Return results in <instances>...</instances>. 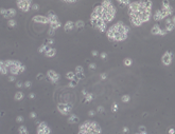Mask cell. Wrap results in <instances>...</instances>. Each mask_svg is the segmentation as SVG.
<instances>
[{"mask_svg": "<svg viewBox=\"0 0 175 134\" xmlns=\"http://www.w3.org/2000/svg\"><path fill=\"white\" fill-rule=\"evenodd\" d=\"M17 6L22 12H28L32 8L30 0H19V1H17Z\"/></svg>", "mask_w": 175, "mask_h": 134, "instance_id": "6da1fadb", "label": "cell"}, {"mask_svg": "<svg viewBox=\"0 0 175 134\" xmlns=\"http://www.w3.org/2000/svg\"><path fill=\"white\" fill-rule=\"evenodd\" d=\"M58 110L63 115H68L71 112V110H72V107H71V105H69V104H63V103H60V104L58 105Z\"/></svg>", "mask_w": 175, "mask_h": 134, "instance_id": "7a4b0ae2", "label": "cell"}, {"mask_svg": "<svg viewBox=\"0 0 175 134\" xmlns=\"http://www.w3.org/2000/svg\"><path fill=\"white\" fill-rule=\"evenodd\" d=\"M172 60H173V52L171 51H167L161 57V61L165 66H170L172 63Z\"/></svg>", "mask_w": 175, "mask_h": 134, "instance_id": "3957f363", "label": "cell"}, {"mask_svg": "<svg viewBox=\"0 0 175 134\" xmlns=\"http://www.w3.org/2000/svg\"><path fill=\"white\" fill-rule=\"evenodd\" d=\"M47 76H48V78L51 80L53 83H55L59 79V74L56 73L54 70H49V71L47 72Z\"/></svg>", "mask_w": 175, "mask_h": 134, "instance_id": "277c9868", "label": "cell"}, {"mask_svg": "<svg viewBox=\"0 0 175 134\" xmlns=\"http://www.w3.org/2000/svg\"><path fill=\"white\" fill-rule=\"evenodd\" d=\"M33 21H35V22H37V23H50V20L48 17H46V16H42V15H36V16H34L33 17Z\"/></svg>", "mask_w": 175, "mask_h": 134, "instance_id": "5b68a950", "label": "cell"}, {"mask_svg": "<svg viewBox=\"0 0 175 134\" xmlns=\"http://www.w3.org/2000/svg\"><path fill=\"white\" fill-rule=\"evenodd\" d=\"M15 15H16V11L14 9H9L5 11V14L3 15V17L6 19H12L13 17H15Z\"/></svg>", "mask_w": 175, "mask_h": 134, "instance_id": "8992f818", "label": "cell"}, {"mask_svg": "<svg viewBox=\"0 0 175 134\" xmlns=\"http://www.w3.org/2000/svg\"><path fill=\"white\" fill-rule=\"evenodd\" d=\"M126 38H127V34H120V33H118V32H115L114 41H123V40H125Z\"/></svg>", "mask_w": 175, "mask_h": 134, "instance_id": "52a82bcc", "label": "cell"}, {"mask_svg": "<svg viewBox=\"0 0 175 134\" xmlns=\"http://www.w3.org/2000/svg\"><path fill=\"white\" fill-rule=\"evenodd\" d=\"M130 20H131V23L133 24L134 27H140L141 24L143 23L139 17H130Z\"/></svg>", "mask_w": 175, "mask_h": 134, "instance_id": "ba28073f", "label": "cell"}, {"mask_svg": "<svg viewBox=\"0 0 175 134\" xmlns=\"http://www.w3.org/2000/svg\"><path fill=\"white\" fill-rule=\"evenodd\" d=\"M161 29H160V27L158 26V24H154V26L152 27V29H151V33L152 35H160V33H161Z\"/></svg>", "mask_w": 175, "mask_h": 134, "instance_id": "9c48e42d", "label": "cell"}, {"mask_svg": "<svg viewBox=\"0 0 175 134\" xmlns=\"http://www.w3.org/2000/svg\"><path fill=\"white\" fill-rule=\"evenodd\" d=\"M48 18H49V20H50V23H52V22H55V21H58V17H56V15H55V13L53 12V11H49L48 12ZM49 23V24H50Z\"/></svg>", "mask_w": 175, "mask_h": 134, "instance_id": "30bf717a", "label": "cell"}, {"mask_svg": "<svg viewBox=\"0 0 175 134\" xmlns=\"http://www.w3.org/2000/svg\"><path fill=\"white\" fill-rule=\"evenodd\" d=\"M76 27V22H73V21H67V22L65 23V26H64V30H65L66 32L68 31H71L73 29V27Z\"/></svg>", "mask_w": 175, "mask_h": 134, "instance_id": "8fae6325", "label": "cell"}, {"mask_svg": "<svg viewBox=\"0 0 175 134\" xmlns=\"http://www.w3.org/2000/svg\"><path fill=\"white\" fill-rule=\"evenodd\" d=\"M9 70H10V73L12 74V75H14V76L20 73V67H18V66H14L13 65Z\"/></svg>", "mask_w": 175, "mask_h": 134, "instance_id": "7c38bea8", "label": "cell"}, {"mask_svg": "<svg viewBox=\"0 0 175 134\" xmlns=\"http://www.w3.org/2000/svg\"><path fill=\"white\" fill-rule=\"evenodd\" d=\"M78 121H80V118H78V116L74 115V114L70 115L69 117H68V122H69V124H78Z\"/></svg>", "mask_w": 175, "mask_h": 134, "instance_id": "4fadbf2b", "label": "cell"}, {"mask_svg": "<svg viewBox=\"0 0 175 134\" xmlns=\"http://www.w3.org/2000/svg\"><path fill=\"white\" fill-rule=\"evenodd\" d=\"M106 35H107V37H108L110 40L114 41V37H115V30L113 29V27H110L109 29L106 31Z\"/></svg>", "mask_w": 175, "mask_h": 134, "instance_id": "5bb4252c", "label": "cell"}, {"mask_svg": "<svg viewBox=\"0 0 175 134\" xmlns=\"http://www.w3.org/2000/svg\"><path fill=\"white\" fill-rule=\"evenodd\" d=\"M55 54H56V50H55L54 48H49V50L45 53V55L47 56V57H50V58L54 57Z\"/></svg>", "mask_w": 175, "mask_h": 134, "instance_id": "9a60e30c", "label": "cell"}, {"mask_svg": "<svg viewBox=\"0 0 175 134\" xmlns=\"http://www.w3.org/2000/svg\"><path fill=\"white\" fill-rule=\"evenodd\" d=\"M94 11L98 14V15H99L100 17H101V16H102V14H103V12H104V8H103L102 5H97V6L95 8Z\"/></svg>", "mask_w": 175, "mask_h": 134, "instance_id": "2e32d148", "label": "cell"}, {"mask_svg": "<svg viewBox=\"0 0 175 134\" xmlns=\"http://www.w3.org/2000/svg\"><path fill=\"white\" fill-rule=\"evenodd\" d=\"M153 18H154L155 21H160V20H161V12H160V10L156 11L154 16H153Z\"/></svg>", "mask_w": 175, "mask_h": 134, "instance_id": "e0dca14e", "label": "cell"}, {"mask_svg": "<svg viewBox=\"0 0 175 134\" xmlns=\"http://www.w3.org/2000/svg\"><path fill=\"white\" fill-rule=\"evenodd\" d=\"M49 48H50L49 45H47L46 43H44V44H41L40 47L38 48V52H39V53H46V52L49 50Z\"/></svg>", "mask_w": 175, "mask_h": 134, "instance_id": "ac0fdd59", "label": "cell"}, {"mask_svg": "<svg viewBox=\"0 0 175 134\" xmlns=\"http://www.w3.org/2000/svg\"><path fill=\"white\" fill-rule=\"evenodd\" d=\"M62 26V23L59 22V20L58 21H55V22H52V23H50V29H53V30H56V29H58V27Z\"/></svg>", "mask_w": 175, "mask_h": 134, "instance_id": "d6986e66", "label": "cell"}, {"mask_svg": "<svg viewBox=\"0 0 175 134\" xmlns=\"http://www.w3.org/2000/svg\"><path fill=\"white\" fill-rule=\"evenodd\" d=\"M0 70H1V74H8V72L10 71L9 68H6V67L4 66V63H3V60L1 61V65H0Z\"/></svg>", "mask_w": 175, "mask_h": 134, "instance_id": "ffe728a7", "label": "cell"}, {"mask_svg": "<svg viewBox=\"0 0 175 134\" xmlns=\"http://www.w3.org/2000/svg\"><path fill=\"white\" fill-rule=\"evenodd\" d=\"M76 77H77L76 72H68V73L66 74V78H68V79H70V80L76 79Z\"/></svg>", "mask_w": 175, "mask_h": 134, "instance_id": "44dd1931", "label": "cell"}, {"mask_svg": "<svg viewBox=\"0 0 175 134\" xmlns=\"http://www.w3.org/2000/svg\"><path fill=\"white\" fill-rule=\"evenodd\" d=\"M175 29V24L172 22L170 24H166V32L167 33H169V32H172L173 30Z\"/></svg>", "mask_w": 175, "mask_h": 134, "instance_id": "7402d4cb", "label": "cell"}, {"mask_svg": "<svg viewBox=\"0 0 175 134\" xmlns=\"http://www.w3.org/2000/svg\"><path fill=\"white\" fill-rule=\"evenodd\" d=\"M18 132H19V134H29L26 126H20L19 129H18Z\"/></svg>", "mask_w": 175, "mask_h": 134, "instance_id": "603a6c76", "label": "cell"}, {"mask_svg": "<svg viewBox=\"0 0 175 134\" xmlns=\"http://www.w3.org/2000/svg\"><path fill=\"white\" fill-rule=\"evenodd\" d=\"M14 98H15V100H21V99H23V93L21 92V91H19V92H16Z\"/></svg>", "mask_w": 175, "mask_h": 134, "instance_id": "cb8c5ba5", "label": "cell"}, {"mask_svg": "<svg viewBox=\"0 0 175 134\" xmlns=\"http://www.w3.org/2000/svg\"><path fill=\"white\" fill-rule=\"evenodd\" d=\"M50 133H51V129H50L49 127H46L41 131H37V134H50Z\"/></svg>", "mask_w": 175, "mask_h": 134, "instance_id": "d4e9b609", "label": "cell"}, {"mask_svg": "<svg viewBox=\"0 0 175 134\" xmlns=\"http://www.w3.org/2000/svg\"><path fill=\"white\" fill-rule=\"evenodd\" d=\"M46 127H48L47 126V122H46V121H41L40 124L37 126V131H41V130H44Z\"/></svg>", "mask_w": 175, "mask_h": 134, "instance_id": "484cf974", "label": "cell"}, {"mask_svg": "<svg viewBox=\"0 0 175 134\" xmlns=\"http://www.w3.org/2000/svg\"><path fill=\"white\" fill-rule=\"evenodd\" d=\"M123 63H124V66H126V67H131L132 63H133V60H132L131 58H125L123 60Z\"/></svg>", "mask_w": 175, "mask_h": 134, "instance_id": "4316f807", "label": "cell"}, {"mask_svg": "<svg viewBox=\"0 0 175 134\" xmlns=\"http://www.w3.org/2000/svg\"><path fill=\"white\" fill-rule=\"evenodd\" d=\"M92 94L91 93H88L86 96H85V103H90V101L92 100Z\"/></svg>", "mask_w": 175, "mask_h": 134, "instance_id": "83f0119b", "label": "cell"}, {"mask_svg": "<svg viewBox=\"0 0 175 134\" xmlns=\"http://www.w3.org/2000/svg\"><path fill=\"white\" fill-rule=\"evenodd\" d=\"M121 100H122V103H128V101L131 100L130 95H123V96L121 97Z\"/></svg>", "mask_w": 175, "mask_h": 134, "instance_id": "f1b7e54d", "label": "cell"}, {"mask_svg": "<svg viewBox=\"0 0 175 134\" xmlns=\"http://www.w3.org/2000/svg\"><path fill=\"white\" fill-rule=\"evenodd\" d=\"M83 27H84V21L78 20V21L76 22V27H78V29H82Z\"/></svg>", "mask_w": 175, "mask_h": 134, "instance_id": "f546056e", "label": "cell"}, {"mask_svg": "<svg viewBox=\"0 0 175 134\" xmlns=\"http://www.w3.org/2000/svg\"><path fill=\"white\" fill-rule=\"evenodd\" d=\"M101 132H102V130H101V127L100 126H98L97 128H96L94 131L91 132V134H101Z\"/></svg>", "mask_w": 175, "mask_h": 134, "instance_id": "4dcf8cb0", "label": "cell"}, {"mask_svg": "<svg viewBox=\"0 0 175 134\" xmlns=\"http://www.w3.org/2000/svg\"><path fill=\"white\" fill-rule=\"evenodd\" d=\"M77 84H78V80H71V81L68 83V86L70 87V88H74V87H76L77 86Z\"/></svg>", "mask_w": 175, "mask_h": 134, "instance_id": "1f68e13d", "label": "cell"}, {"mask_svg": "<svg viewBox=\"0 0 175 134\" xmlns=\"http://www.w3.org/2000/svg\"><path fill=\"white\" fill-rule=\"evenodd\" d=\"M118 3H120V4H124V5H130L131 1H127V0H119Z\"/></svg>", "mask_w": 175, "mask_h": 134, "instance_id": "d6a6232c", "label": "cell"}, {"mask_svg": "<svg viewBox=\"0 0 175 134\" xmlns=\"http://www.w3.org/2000/svg\"><path fill=\"white\" fill-rule=\"evenodd\" d=\"M8 24H9V27H15L16 26V21L14 20V19H10Z\"/></svg>", "mask_w": 175, "mask_h": 134, "instance_id": "836d02e7", "label": "cell"}, {"mask_svg": "<svg viewBox=\"0 0 175 134\" xmlns=\"http://www.w3.org/2000/svg\"><path fill=\"white\" fill-rule=\"evenodd\" d=\"M112 111L113 112H117L118 111V104L117 103H114L112 106Z\"/></svg>", "mask_w": 175, "mask_h": 134, "instance_id": "e575fe53", "label": "cell"}, {"mask_svg": "<svg viewBox=\"0 0 175 134\" xmlns=\"http://www.w3.org/2000/svg\"><path fill=\"white\" fill-rule=\"evenodd\" d=\"M84 70H83V67L82 66H78L77 68H76V73H82Z\"/></svg>", "mask_w": 175, "mask_h": 134, "instance_id": "d590c367", "label": "cell"}, {"mask_svg": "<svg viewBox=\"0 0 175 134\" xmlns=\"http://www.w3.org/2000/svg\"><path fill=\"white\" fill-rule=\"evenodd\" d=\"M101 33H104V32H106L107 30H106V24H104V26H102V27H100L99 29H98Z\"/></svg>", "mask_w": 175, "mask_h": 134, "instance_id": "8d00e7d4", "label": "cell"}, {"mask_svg": "<svg viewBox=\"0 0 175 134\" xmlns=\"http://www.w3.org/2000/svg\"><path fill=\"white\" fill-rule=\"evenodd\" d=\"M16 121L19 122V124H21V122L23 121V117H22V116H17V117H16Z\"/></svg>", "mask_w": 175, "mask_h": 134, "instance_id": "74e56055", "label": "cell"}, {"mask_svg": "<svg viewBox=\"0 0 175 134\" xmlns=\"http://www.w3.org/2000/svg\"><path fill=\"white\" fill-rule=\"evenodd\" d=\"M77 74V77H78V79H82V78H84V73L82 72V73H76Z\"/></svg>", "mask_w": 175, "mask_h": 134, "instance_id": "f35d334b", "label": "cell"}, {"mask_svg": "<svg viewBox=\"0 0 175 134\" xmlns=\"http://www.w3.org/2000/svg\"><path fill=\"white\" fill-rule=\"evenodd\" d=\"M23 86H24V83H22L21 81H17V82H16V87L18 88V89H20V88H22Z\"/></svg>", "mask_w": 175, "mask_h": 134, "instance_id": "ab89813d", "label": "cell"}, {"mask_svg": "<svg viewBox=\"0 0 175 134\" xmlns=\"http://www.w3.org/2000/svg\"><path fill=\"white\" fill-rule=\"evenodd\" d=\"M139 132H146V129L144 126H139Z\"/></svg>", "mask_w": 175, "mask_h": 134, "instance_id": "60d3db41", "label": "cell"}, {"mask_svg": "<svg viewBox=\"0 0 175 134\" xmlns=\"http://www.w3.org/2000/svg\"><path fill=\"white\" fill-rule=\"evenodd\" d=\"M100 57H101L102 59H106V57H107V53H105V52L101 53V54H100Z\"/></svg>", "mask_w": 175, "mask_h": 134, "instance_id": "b9f144b4", "label": "cell"}, {"mask_svg": "<svg viewBox=\"0 0 175 134\" xmlns=\"http://www.w3.org/2000/svg\"><path fill=\"white\" fill-rule=\"evenodd\" d=\"M100 78L103 79V80H105V79L107 78V74H106V73H102L101 75H100Z\"/></svg>", "mask_w": 175, "mask_h": 134, "instance_id": "7bdbcfd3", "label": "cell"}, {"mask_svg": "<svg viewBox=\"0 0 175 134\" xmlns=\"http://www.w3.org/2000/svg\"><path fill=\"white\" fill-rule=\"evenodd\" d=\"M55 30H53V29H49V31H48V35H50V36H53V35H54V32Z\"/></svg>", "mask_w": 175, "mask_h": 134, "instance_id": "ee69618b", "label": "cell"}, {"mask_svg": "<svg viewBox=\"0 0 175 134\" xmlns=\"http://www.w3.org/2000/svg\"><path fill=\"white\" fill-rule=\"evenodd\" d=\"M31 9L33 10V11H38V10H39V5H38V4H33Z\"/></svg>", "mask_w": 175, "mask_h": 134, "instance_id": "f6af8a7d", "label": "cell"}, {"mask_svg": "<svg viewBox=\"0 0 175 134\" xmlns=\"http://www.w3.org/2000/svg\"><path fill=\"white\" fill-rule=\"evenodd\" d=\"M53 43H54V40H53V39H47V43H46V44H47V45H51Z\"/></svg>", "mask_w": 175, "mask_h": 134, "instance_id": "bcb514c9", "label": "cell"}, {"mask_svg": "<svg viewBox=\"0 0 175 134\" xmlns=\"http://www.w3.org/2000/svg\"><path fill=\"white\" fill-rule=\"evenodd\" d=\"M96 68H97L96 63H90V65H89V69H90V70H95Z\"/></svg>", "mask_w": 175, "mask_h": 134, "instance_id": "7dc6e473", "label": "cell"}, {"mask_svg": "<svg viewBox=\"0 0 175 134\" xmlns=\"http://www.w3.org/2000/svg\"><path fill=\"white\" fill-rule=\"evenodd\" d=\"M31 86H32L31 81H26V82H24V87H26V88H30Z\"/></svg>", "mask_w": 175, "mask_h": 134, "instance_id": "c3c4849f", "label": "cell"}, {"mask_svg": "<svg viewBox=\"0 0 175 134\" xmlns=\"http://www.w3.org/2000/svg\"><path fill=\"white\" fill-rule=\"evenodd\" d=\"M96 114V111H94V110H89L88 111V115L89 116H94Z\"/></svg>", "mask_w": 175, "mask_h": 134, "instance_id": "681fc988", "label": "cell"}, {"mask_svg": "<svg viewBox=\"0 0 175 134\" xmlns=\"http://www.w3.org/2000/svg\"><path fill=\"white\" fill-rule=\"evenodd\" d=\"M15 76H14V75H11V76H9V80H10V81H15Z\"/></svg>", "mask_w": 175, "mask_h": 134, "instance_id": "f907efd6", "label": "cell"}, {"mask_svg": "<svg viewBox=\"0 0 175 134\" xmlns=\"http://www.w3.org/2000/svg\"><path fill=\"white\" fill-rule=\"evenodd\" d=\"M30 117L31 118H36V113H35V112H31V113H30Z\"/></svg>", "mask_w": 175, "mask_h": 134, "instance_id": "816d5d0a", "label": "cell"}, {"mask_svg": "<svg viewBox=\"0 0 175 134\" xmlns=\"http://www.w3.org/2000/svg\"><path fill=\"white\" fill-rule=\"evenodd\" d=\"M162 6H170L169 1H162Z\"/></svg>", "mask_w": 175, "mask_h": 134, "instance_id": "f5cc1de1", "label": "cell"}, {"mask_svg": "<svg viewBox=\"0 0 175 134\" xmlns=\"http://www.w3.org/2000/svg\"><path fill=\"white\" fill-rule=\"evenodd\" d=\"M128 131H130V129H128L127 127H124V128L122 129V132L123 133H128Z\"/></svg>", "mask_w": 175, "mask_h": 134, "instance_id": "db71d44e", "label": "cell"}, {"mask_svg": "<svg viewBox=\"0 0 175 134\" xmlns=\"http://www.w3.org/2000/svg\"><path fill=\"white\" fill-rule=\"evenodd\" d=\"M91 55H92V56H98V55H99V52L95 50V51H92V52H91Z\"/></svg>", "mask_w": 175, "mask_h": 134, "instance_id": "11a10c76", "label": "cell"}, {"mask_svg": "<svg viewBox=\"0 0 175 134\" xmlns=\"http://www.w3.org/2000/svg\"><path fill=\"white\" fill-rule=\"evenodd\" d=\"M64 2H66V3H76L77 1H76V0H65Z\"/></svg>", "mask_w": 175, "mask_h": 134, "instance_id": "9f6ffc18", "label": "cell"}, {"mask_svg": "<svg viewBox=\"0 0 175 134\" xmlns=\"http://www.w3.org/2000/svg\"><path fill=\"white\" fill-rule=\"evenodd\" d=\"M175 133V129L174 128H170L169 129V134H174Z\"/></svg>", "mask_w": 175, "mask_h": 134, "instance_id": "6f0895ef", "label": "cell"}, {"mask_svg": "<svg viewBox=\"0 0 175 134\" xmlns=\"http://www.w3.org/2000/svg\"><path fill=\"white\" fill-rule=\"evenodd\" d=\"M24 71H26V67L22 65V66L20 67V73H22V72H24Z\"/></svg>", "mask_w": 175, "mask_h": 134, "instance_id": "680465c9", "label": "cell"}, {"mask_svg": "<svg viewBox=\"0 0 175 134\" xmlns=\"http://www.w3.org/2000/svg\"><path fill=\"white\" fill-rule=\"evenodd\" d=\"M97 111H98V112H100V113H101V112H103V111H104V108H103V107H98Z\"/></svg>", "mask_w": 175, "mask_h": 134, "instance_id": "91938a15", "label": "cell"}, {"mask_svg": "<svg viewBox=\"0 0 175 134\" xmlns=\"http://www.w3.org/2000/svg\"><path fill=\"white\" fill-rule=\"evenodd\" d=\"M29 98H31V99H34V98H35V94L34 93H30L29 94Z\"/></svg>", "mask_w": 175, "mask_h": 134, "instance_id": "94428289", "label": "cell"}, {"mask_svg": "<svg viewBox=\"0 0 175 134\" xmlns=\"http://www.w3.org/2000/svg\"><path fill=\"white\" fill-rule=\"evenodd\" d=\"M42 78H44V75H42V74H40V73H39L38 75H37V79H42Z\"/></svg>", "mask_w": 175, "mask_h": 134, "instance_id": "6125c7cd", "label": "cell"}, {"mask_svg": "<svg viewBox=\"0 0 175 134\" xmlns=\"http://www.w3.org/2000/svg\"><path fill=\"white\" fill-rule=\"evenodd\" d=\"M5 11H6L5 9H3V8L1 9V11H0V12H1V15H4V14H5Z\"/></svg>", "mask_w": 175, "mask_h": 134, "instance_id": "be15d7a7", "label": "cell"}, {"mask_svg": "<svg viewBox=\"0 0 175 134\" xmlns=\"http://www.w3.org/2000/svg\"><path fill=\"white\" fill-rule=\"evenodd\" d=\"M82 94H83V95H85V96H86V95H87L88 93L86 92V90H83V91H82Z\"/></svg>", "mask_w": 175, "mask_h": 134, "instance_id": "e7e4bbea", "label": "cell"}, {"mask_svg": "<svg viewBox=\"0 0 175 134\" xmlns=\"http://www.w3.org/2000/svg\"><path fill=\"white\" fill-rule=\"evenodd\" d=\"M125 30H126V32L128 33V32H130V27H128V26H125Z\"/></svg>", "mask_w": 175, "mask_h": 134, "instance_id": "03108f58", "label": "cell"}, {"mask_svg": "<svg viewBox=\"0 0 175 134\" xmlns=\"http://www.w3.org/2000/svg\"><path fill=\"white\" fill-rule=\"evenodd\" d=\"M172 21H173V23L175 24V16H173V17H172Z\"/></svg>", "mask_w": 175, "mask_h": 134, "instance_id": "003e7915", "label": "cell"}]
</instances>
